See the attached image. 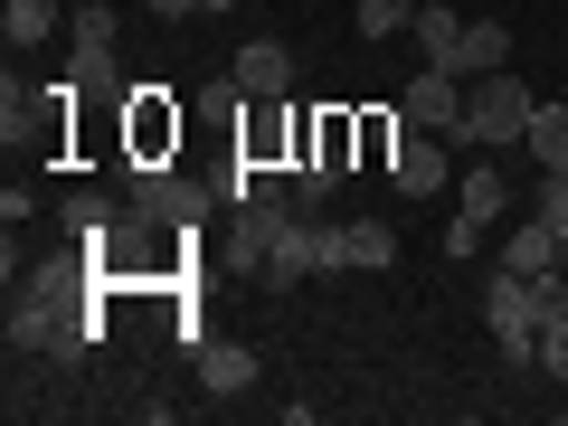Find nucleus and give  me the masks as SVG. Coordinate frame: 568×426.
Listing matches in <instances>:
<instances>
[{
    "instance_id": "1",
    "label": "nucleus",
    "mask_w": 568,
    "mask_h": 426,
    "mask_svg": "<svg viewBox=\"0 0 568 426\" xmlns=\"http://www.w3.org/2000/svg\"><path fill=\"white\" fill-rule=\"evenodd\" d=\"M549 313H568V275H559V265H540V275L493 265V275H484V332H493L503 361L540 369V323H549Z\"/></svg>"
},
{
    "instance_id": "2",
    "label": "nucleus",
    "mask_w": 568,
    "mask_h": 426,
    "mask_svg": "<svg viewBox=\"0 0 568 426\" xmlns=\"http://www.w3.org/2000/svg\"><path fill=\"white\" fill-rule=\"evenodd\" d=\"M530 104H540V95H530L511 67H493V77L465 85V114L446 123V142H455V152H511V142L530 133Z\"/></svg>"
},
{
    "instance_id": "3",
    "label": "nucleus",
    "mask_w": 568,
    "mask_h": 426,
    "mask_svg": "<svg viewBox=\"0 0 568 426\" xmlns=\"http://www.w3.org/2000/svg\"><path fill=\"white\" fill-rule=\"evenodd\" d=\"M133 209H142L152 227H190V219L209 209V190H190L171 162H142V171H133Z\"/></svg>"
},
{
    "instance_id": "4",
    "label": "nucleus",
    "mask_w": 568,
    "mask_h": 426,
    "mask_svg": "<svg viewBox=\"0 0 568 426\" xmlns=\"http://www.w3.org/2000/svg\"><path fill=\"white\" fill-rule=\"evenodd\" d=\"M398 114H407V133H446V123L465 114V77H455V67H417L407 95H398Z\"/></svg>"
},
{
    "instance_id": "5",
    "label": "nucleus",
    "mask_w": 568,
    "mask_h": 426,
    "mask_svg": "<svg viewBox=\"0 0 568 426\" xmlns=\"http://www.w3.org/2000/svg\"><path fill=\"white\" fill-rule=\"evenodd\" d=\"M388 181H398V200H426V190H446V133H398V152H388Z\"/></svg>"
},
{
    "instance_id": "6",
    "label": "nucleus",
    "mask_w": 568,
    "mask_h": 426,
    "mask_svg": "<svg viewBox=\"0 0 568 426\" xmlns=\"http://www.w3.org/2000/svg\"><path fill=\"white\" fill-rule=\"evenodd\" d=\"M284 85H294V48H284V39H246L237 48V95L246 104H275Z\"/></svg>"
},
{
    "instance_id": "7",
    "label": "nucleus",
    "mask_w": 568,
    "mask_h": 426,
    "mask_svg": "<svg viewBox=\"0 0 568 426\" xmlns=\"http://www.w3.org/2000/svg\"><path fill=\"white\" fill-rule=\"evenodd\" d=\"M190 379L219 388V398H237V388H256V351L246 342H190Z\"/></svg>"
},
{
    "instance_id": "8",
    "label": "nucleus",
    "mask_w": 568,
    "mask_h": 426,
    "mask_svg": "<svg viewBox=\"0 0 568 426\" xmlns=\"http://www.w3.org/2000/svg\"><path fill=\"white\" fill-rule=\"evenodd\" d=\"M559 256H568V227H549V219H521V227L503 237V256H493V265H511V275H540V265H559Z\"/></svg>"
},
{
    "instance_id": "9",
    "label": "nucleus",
    "mask_w": 568,
    "mask_h": 426,
    "mask_svg": "<svg viewBox=\"0 0 568 426\" xmlns=\"http://www.w3.org/2000/svg\"><path fill=\"white\" fill-rule=\"evenodd\" d=\"M407 39L426 48V67H455V48H465V10H446V0H417V10H407Z\"/></svg>"
},
{
    "instance_id": "10",
    "label": "nucleus",
    "mask_w": 568,
    "mask_h": 426,
    "mask_svg": "<svg viewBox=\"0 0 568 426\" xmlns=\"http://www.w3.org/2000/svg\"><path fill=\"white\" fill-rule=\"evenodd\" d=\"M493 67H511V29L503 20H465V48H455V77H493Z\"/></svg>"
},
{
    "instance_id": "11",
    "label": "nucleus",
    "mask_w": 568,
    "mask_h": 426,
    "mask_svg": "<svg viewBox=\"0 0 568 426\" xmlns=\"http://www.w3.org/2000/svg\"><path fill=\"white\" fill-rule=\"evenodd\" d=\"M521 152L540 171H568V104H530V133H521Z\"/></svg>"
},
{
    "instance_id": "12",
    "label": "nucleus",
    "mask_w": 568,
    "mask_h": 426,
    "mask_svg": "<svg viewBox=\"0 0 568 426\" xmlns=\"http://www.w3.org/2000/svg\"><path fill=\"white\" fill-rule=\"evenodd\" d=\"M58 20H67L58 0H10V10H0V29H10V48H48V39H58Z\"/></svg>"
},
{
    "instance_id": "13",
    "label": "nucleus",
    "mask_w": 568,
    "mask_h": 426,
    "mask_svg": "<svg viewBox=\"0 0 568 426\" xmlns=\"http://www.w3.org/2000/svg\"><path fill=\"white\" fill-rule=\"evenodd\" d=\"M455 209L493 227V219H503V209H511V181H503V171H484V162H474V171H465V190H455Z\"/></svg>"
},
{
    "instance_id": "14",
    "label": "nucleus",
    "mask_w": 568,
    "mask_h": 426,
    "mask_svg": "<svg viewBox=\"0 0 568 426\" xmlns=\"http://www.w3.org/2000/svg\"><path fill=\"white\" fill-rule=\"evenodd\" d=\"M342 246H351V265H369V275H379V265H398V227H388V219H351Z\"/></svg>"
},
{
    "instance_id": "15",
    "label": "nucleus",
    "mask_w": 568,
    "mask_h": 426,
    "mask_svg": "<svg viewBox=\"0 0 568 426\" xmlns=\"http://www.w3.org/2000/svg\"><path fill=\"white\" fill-rule=\"evenodd\" d=\"M123 39V20L104 10V0H85V10H67V48H114Z\"/></svg>"
},
{
    "instance_id": "16",
    "label": "nucleus",
    "mask_w": 568,
    "mask_h": 426,
    "mask_svg": "<svg viewBox=\"0 0 568 426\" xmlns=\"http://www.w3.org/2000/svg\"><path fill=\"white\" fill-rule=\"evenodd\" d=\"M351 29H361V39H398L407 10H398V0H361V10H351Z\"/></svg>"
},
{
    "instance_id": "17",
    "label": "nucleus",
    "mask_w": 568,
    "mask_h": 426,
    "mask_svg": "<svg viewBox=\"0 0 568 426\" xmlns=\"http://www.w3.org/2000/svg\"><path fill=\"white\" fill-rule=\"evenodd\" d=\"M530 219L568 227V171H540V190H530Z\"/></svg>"
},
{
    "instance_id": "18",
    "label": "nucleus",
    "mask_w": 568,
    "mask_h": 426,
    "mask_svg": "<svg viewBox=\"0 0 568 426\" xmlns=\"http://www.w3.org/2000/svg\"><path fill=\"white\" fill-rule=\"evenodd\" d=\"M540 369H549V379H568V313H549V323H540Z\"/></svg>"
},
{
    "instance_id": "19",
    "label": "nucleus",
    "mask_w": 568,
    "mask_h": 426,
    "mask_svg": "<svg viewBox=\"0 0 568 426\" xmlns=\"http://www.w3.org/2000/svg\"><path fill=\"white\" fill-rule=\"evenodd\" d=\"M474 246H484V219H465V209H455V227H446V256H474Z\"/></svg>"
},
{
    "instance_id": "20",
    "label": "nucleus",
    "mask_w": 568,
    "mask_h": 426,
    "mask_svg": "<svg viewBox=\"0 0 568 426\" xmlns=\"http://www.w3.org/2000/svg\"><path fill=\"white\" fill-rule=\"evenodd\" d=\"M142 10H152V20H190V10H200V0H142Z\"/></svg>"
},
{
    "instance_id": "21",
    "label": "nucleus",
    "mask_w": 568,
    "mask_h": 426,
    "mask_svg": "<svg viewBox=\"0 0 568 426\" xmlns=\"http://www.w3.org/2000/svg\"><path fill=\"white\" fill-rule=\"evenodd\" d=\"M200 10H237V0H200Z\"/></svg>"
},
{
    "instance_id": "22",
    "label": "nucleus",
    "mask_w": 568,
    "mask_h": 426,
    "mask_svg": "<svg viewBox=\"0 0 568 426\" xmlns=\"http://www.w3.org/2000/svg\"><path fill=\"white\" fill-rule=\"evenodd\" d=\"M398 10H417V0H398Z\"/></svg>"
}]
</instances>
